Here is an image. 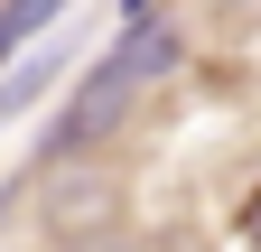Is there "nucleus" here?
<instances>
[{"label": "nucleus", "mask_w": 261, "mask_h": 252, "mask_svg": "<svg viewBox=\"0 0 261 252\" xmlns=\"http://www.w3.org/2000/svg\"><path fill=\"white\" fill-rule=\"evenodd\" d=\"M93 252H121V243H93Z\"/></svg>", "instance_id": "5"}, {"label": "nucleus", "mask_w": 261, "mask_h": 252, "mask_svg": "<svg viewBox=\"0 0 261 252\" xmlns=\"http://www.w3.org/2000/svg\"><path fill=\"white\" fill-rule=\"evenodd\" d=\"M177 66H187V38H177V28H168V19H130L121 38H112V47L84 66V84L65 93V112H56V140H47V149L65 159V149L112 140L121 121H130V112H140L159 84L177 75Z\"/></svg>", "instance_id": "1"}, {"label": "nucleus", "mask_w": 261, "mask_h": 252, "mask_svg": "<svg viewBox=\"0 0 261 252\" xmlns=\"http://www.w3.org/2000/svg\"><path fill=\"white\" fill-rule=\"evenodd\" d=\"M243 243L261 252V187H252V196H243Z\"/></svg>", "instance_id": "4"}, {"label": "nucleus", "mask_w": 261, "mask_h": 252, "mask_svg": "<svg viewBox=\"0 0 261 252\" xmlns=\"http://www.w3.org/2000/svg\"><path fill=\"white\" fill-rule=\"evenodd\" d=\"M38 47V28L19 19V0H0V75H10V56H28Z\"/></svg>", "instance_id": "3"}, {"label": "nucleus", "mask_w": 261, "mask_h": 252, "mask_svg": "<svg viewBox=\"0 0 261 252\" xmlns=\"http://www.w3.org/2000/svg\"><path fill=\"white\" fill-rule=\"evenodd\" d=\"M56 66H65V56H56V47H28V56H19V66H10V75H0V131H10V121H19V112H28V103H38V93L56 84Z\"/></svg>", "instance_id": "2"}]
</instances>
